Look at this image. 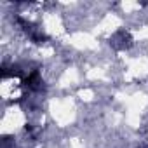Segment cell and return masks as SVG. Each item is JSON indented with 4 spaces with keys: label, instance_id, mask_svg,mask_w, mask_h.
Segmentation results:
<instances>
[{
    "label": "cell",
    "instance_id": "1",
    "mask_svg": "<svg viewBox=\"0 0 148 148\" xmlns=\"http://www.w3.org/2000/svg\"><path fill=\"white\" fill-rule=\"evenodd\" d=\"M25 86H26L28 89H33V91L40 89V87H42V79H40V73H38V71H32L30 75L25 79Z\"/></svg>",
    "mask_w": 148,
    "mask_h": 148
}]
</instances>
